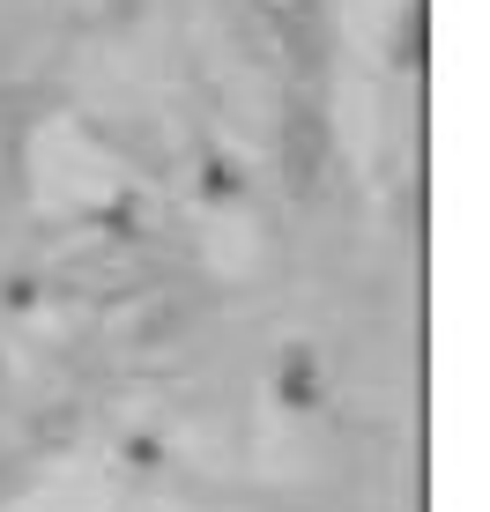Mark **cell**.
Returning <instances> with one entry per match:
<instances>
[{
  "label": "cell",
  "instance_id": "1",
  "mask_svg": "<svg viewBox=\"0 0 490 512\" xmlns=\"http://www.w3.org/2000/svg\"><path fill=\"white\" fill-rule=\"evenodd\" d=\"M275 386H283V409H320V357H312V349H290Z\"/></svg>",
  "mask_w": 490,
  "mask_h": 512
}]
</instances>
